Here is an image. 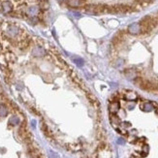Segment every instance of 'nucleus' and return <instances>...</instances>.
Here are the masks:
<instances>
[{
    "instance_id": "nucleus-20",
    "label": "nucleus",
    "mask_w": 158,
    "mask_h": 158,
    "mask_svg": "<svg viewBox=\"0 0 158 158\" xmlns=\"http://www.w3.org/2000/svg\"><path fill=\"white\" fill-rule=\"evenodd\" d=\"M131 158H138V157H136V156H131Z\"/></svg>"
},
{
    "instance_id": "nucleus-7",
    "label": "nucleus",
    "mask_w": 158,
    "mask_h": 158,
    "mask_svg": "<svg viewBox=\"0 0 158 158\" xmlns=\"http://www.w3.org/2000/svg\"><path fill=\"white\" fill-rule=\"evenodd\" d=\"M124 75L127 79H129V80H135L136 78H138L137 71H136L134 68L126 69L124 71Z\"/></svg>"
},
{
    "instance_id": "nucleus-4",
    "label": "nucleus",
    "mask_w": 158,
    "mask_h": 158,
    "mask_svg": "<svg viewBox=\"0 0 158 158\" xmlns=\"http://www.w3.org/2000/svg\"><path fill=\"white\" fill-rule=\"evenodd\" d=\"M19 135L24 142H26V143L30 142V133L28 132V130H27L26 121H23V123L20 124V128H19Z\"/></svg>"
},
{
    "instance_id": "nucleus-14",
    "label": "nucleus",
    "mask_w": 158,
    "mask_h": 158,
    "mask_svg": "<svg viewBox=\"0 0 158 158\" xmlns=\"http://www.w3.org/2000/svg\"><path fill=\"white\" fill-rule=\"evenodd\" d=\"M41 130H42V132L44 133V135H45L47 138H51L52 134H51V132L49 129V127H48V125L45 123V122H42V123H41Z\"/></svg>"
},
{
    "instance_id": "nucleus-5",
    "label": "nucleus",
    "mask_w": 158,
    "mask_h": 158,
    "mask_svg": "<svg viewBox=\"0 0 158 158\" xmlns=\"http://www.w3.org/2000/svg\"><path fill=\"white\" fill-rule=\"evenodd\" d=\"M19 32H20V29L16 25H9L6 29L7 36L11 37V38H14V37L17 36V35H19Z\"/></svg>"
},
{
    "instance_id": "nucleus-16",
    "label": "nucleus",
    "mask_w": 158,
    "mask_h": 158,
    "mask_svg": "<svg viewBox=\"0 0 158 158\" xmlns=\"http://www.w3.org/2000/svg\"><path fill=\"white\" fill-rule=\"evenodd\" d=\"M119 110V104H118L117 101H113L111 103V106H110V112L112 113H116L118 112Z\"/></svg>"
},
{
    "instance_id": "nucleus-19",
    "label": "nucleus",
    "mask_w": 158,
    "mask_h": 158,
    "mask_svg": "<svg viewBox=\"0 0 158 158\" xmlns=\"http://www.w3.org/2000/svg\"><path fill=\"white\" fill-rule=\"evenodd\" d=\"M140 2H150V0H139Z\"/></svg>"
},
{
    "instance_id": "nucleus-15",
    "label": "nucleus",
    "mask_w": 158,
    "mask_h": 158,
    "mask_svg": "<svg viewBox=\"0 0 158 158\" xmlns=\"http://www.w3.org/2000/svg\"><path fill=\"white\" fill-rule=\"evenodd\" d=\"M124 98L128 101H135L138 98V96L133 91H126V93L124 94Z\"/></svg>"
},
{
    "instance_id": "nucleus-10",
    "label": "nucleus",
    "mask_w": 158,
    "mask_h": 158,
    "mask_svg": "<svg viewBox=\"0 0 158 158\" xmlns=\"http://www.w3.org/2000/svg\"><path fill=\"white\" fill-rule=\"evenodd\" d=\"M39 13V7L36 5L33 6H29L26 10V14H27L29 17H36V15H38Z\"/></svg>"
},
{
    "instance_id": "nucleus-18",
    "label": "nucleus",
    "mask_w": 158,
    "mask_h": 158,
    "mask_svg": "<svg viewBox=\"0 0 158 158\" xmlns=\"http://www.w3.org/2000/svg\"><path fill=\"white\" fill-rule=\"evenodd\" d=\"M49 7H50V4H49V2L47 1V0L41 2V8L44 9V10H47V9H49Z\"/></svg>"
},
{
    "instance_id": "nucleus-2",
    "label": "nucleus",
    "mask_w": 158,
    "mask_h": 158,
    "mask_svg": "<svg viewBox=\"0 0 158 158\" xmlns=\"http://www.w3.org/2000/svg\"><path fill=\"white\" fill-rule=\"evenodd\" d=\"M85 10L86 13L91 15H99L104 13H109V6L103 5V4H89L85 6Z\"/></svg>"
},
{
    "instance_id": "nucleus-3",
    "label": "nucleus",
    "mask_w": 158,
    "mask_h": 158,
    "mask_svg": "<svg viewBox=\"0 0 158 158\" xmlns=\"http://www.w3.org/2000/svg\"><path fill=\"white\" fill-rule=\"evenodd\" d=\"M135 83L138 86L141 87L142 89L147 90V91H154L158 89V85L155 82H151L150 81H144L141 78H136L135 79Z\"/></svg>"
},
{
    "instance_id": "nucleus-1",
    "label": "nucleus",
    "mask_w": 158,
    "mask_h": 158,
    "mask_svg": "<svg viewBox=\"0 0 158 158\" xmlns=\"http://www.w3.org/2000/svg\"><path fill=\"white\" fill-rule=\"evenodd\" d=\"M140 26H141V33H148L156 26V20L150 16H147L140 21Z\"/></svg>"
},
{
    "instance_id": "nucleus-8",
    "label": "nucleus",
    "mask_w": 158,
    "mask_h": 158,
    "mask_svg": "<svg viewBox=\"0 0 158 158\" xmlns=\"http://www.w3.org/2000/svg\"><path fill=\"white\" fill-rule=\"evenodd\" d=\"M86 96H87V99H88V101L90 102V104L92 105V106L95 107L96 109H98V108L100 107V103H99V101L97 100V98H96L93 94H91V93H87Z\"/></svg>"
},
{
    "instance_id": "nucleus-9",
    "label": "nucleus",
    "mask_w": 158,
    "mask_h": 158,
    "mask_svg": "<svg viewBox=\"0 0 158 158\" xmlns=\"http://www.w3.org/2000/svg\"><path fill=\"white\" fill-rule=\"evenodd\" d=\"M1 8L5 14H8V13H11L13 11V5L10 1H3L1 4Z\"/></svg>"
},
{
    "instance_id": "nucleus-17",
    "label": "nucleus",
    "mask_w": 158,
    "mask_h": 158,
    "mask_svg": "<svg viewBox=\"0 0 158 158\" xmlns=\"http://www.w3.org/2000/svg\"><path fill=\"white\" fill-rule=\"evenodd\" d=\"M141 108H142L143 111H144V112H150V111H152L153 106H152L151 103L146 102V103H144V104L142 105Z\"/></svg>"
},
{
    "instance_id": "nucleus-21",
    "label": "nucleus",
    "mask_w": 158,
    "mask_h": 158,
    "mask_svg": "<svg viewBox=\"0 0 158 158\" xmlns=\"http://www.w3.org/2000/svg\"><path fill=\"white\" fill-rule=\"evenodd\" d=\"M58 1H60V2H62V1H64V0H58Z\"/></svg>"
},
{
    "instance_id": "nucleus-12",
    "label": "nucleus",
    "mask_w": 158,
    "mask_h": 158,
    "mask_svg": "<svg viewBox=\"0 0 158 158\" xmlns=\"http://www.w3.org/2000/svg\"><path fill=\"white\" fill-rule=\"evenodd\" d=\"M85 1V0H67V4H68V6L72 7V8H77V7L82 6Z\"/></svg>"
},
{
    "instance_id": "nucleus-6",
    "label": "nucleus",
    "mask_w": 158,
    "mask_h": 158,
    "mask_svg": "<svg viewBox=\"0 0 158 158\" xmlns=\"http://www.w3.org/2000/svg\"><path fill=\"white\" fill-rule=\"evenodd\" d=\"M128 32L131 35H138L141 33V26L140 23H132L128 26Z\"/></svg>"
},
{
    "instance_id": "nucleus-11",
    "label": "nucleus",
    "mask_w": 158,
    "mask_h": 158,
    "mask_svg": "<svg viewBox=\"0 0 158 158\" xmlns=\"http://www.w3.org/2000/svg\"><path fill=\"white\" fill-rule=\"evenodd\" d=\"M32 54L34 56H37V57H41V56H43L44 54H45V50H44L42 47L37 46V47H35L33 49Z\"/></svg>"
},
{
    "instance_id": "nucleus-13",
    "label": "nucleus",
    "mask_w": 158,
    "mask_h": 158,
    "mask_svg": "<svg viewBox=\"0 0 158 158\" xmlns=\"http://www.w3.org/2000/svg\"><path fill=\"white\" fill-rule=\"evenodd\" d=\"M28 153H29V155L31 156L32 158H41L40 152H39V150H37L36 147H28Z\"/></svg>"
}]
</instances>
